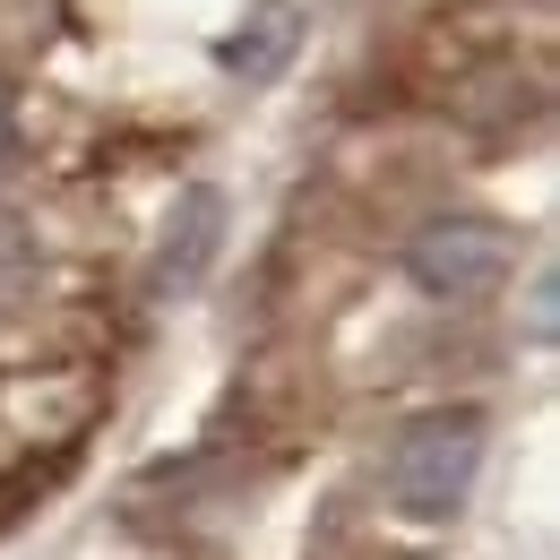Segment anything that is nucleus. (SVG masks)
Listing matches in <instances>:
<instances>
[{
	"instance_id": "f257e3e1",
	"label": "nucleus",
	"mask_w": 560,
	"mask_h": 560,
	"mask_svg": "<svg viewBox=\"0 0 560 560\" xmlns=\"http://www.w3.org/2000/svg\"><path fill=\"white\" fill-rule=\"evenodd\" d=\"M483 475V415L475 406H448V415H422L397 448H388V509L415 517V526H448L466 509V491Z\"/></svg>"
},
{
	"instance_id": "f03ea898",
	"label": "nucleus",
	"mask_w": 560,
	"mask_h": 560,
	"mask_svg": "<svg viewBox=\"0 0 560 560\" xmlns=\"http://www.w3.org/2000/svg\"><path fill=\"white\" fill-rule=\"evenodd\" d=\"M406 268L431 302H475L491 284L509 277V233L483 224V215H448V224H422L415 250H406Z\"/></svg>"
},
{
	"instance_id": "20e7f679",
	"label": "nucleus",
	"mask_w": 560,
	"mask_h": 560,
	"mask_svg": "<svg viewBox=\"0 0 560 560\" xmlns=\"http://www.w3.org/2000/svg\"><path fill=\"white\" fill-rule=\"evenodd\" d=\"M293 35H302V18H293V0H259L250 9V26L224 44V70L242 78V86H268V78L293 61Z\"/></svg>"
},
{
	"instance_id": "39448f33",
	"label": "nucleus",
	"mask_w": 560,
	"mask_h": 560,
	"mask_svg": "<svg viewBox=\"0 0 560 560\" xmlns=\"http://www.w3.org/2000/svg\"><path fill=\"white\" fill-rule=\"evenodd\" d=\"M9 139H18V113H9V95H0V155H9Z\"/></svg>"
},
{
	"instance_id": "7ed1b4c3",
	"label": "nucleus",
	"mask_w": 560,
	"mask_h": 560,
	"mask_svg": "<svg viewBox=\"0 0 560 560\" xmlns=\"http://www.w3.org/2000/svg\"><path fill=\"white\" fill-rule=\"evenodd\" d=\"M215 233H224V199L215 190H182V208L164 215V250H155V293H190L215 259Z\"/></svg>"
}]
</instances>
